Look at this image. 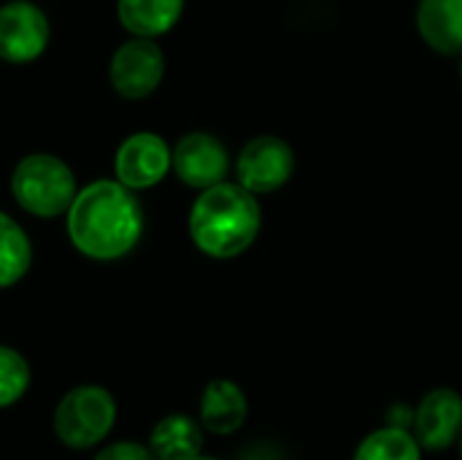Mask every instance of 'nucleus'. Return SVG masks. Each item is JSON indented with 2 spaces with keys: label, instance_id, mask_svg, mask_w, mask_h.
Listing matches in <instances>:
<instances>
[{
  "label": "nucleus",
  "instance_id": "20",
  "mask_svg": "<svg viewBox=\"0 0 462 460\" xmlns=\"http://www.w3.org/2000/svg\"><path fill=\"white\" fill-rule=\"evenodd\" d=\"M189 460H219V458H208V455H198V458H189Z\"/></svg>",
  "mask_w": 462,
  "mask_h": 460
},
{
  "label": "nucleus",
  "instance_id": "8",
  "mask_svg": "<svg viewBox=\"0 0 462 460\" xmlns=\"http://www.w3.org/2000/svg\"><path fill=\"white\" fill-rule=\"evenodd\" d=\"M417 442L428 453H444L460 442L462 434V396L452 388L430 390L414 409L411 426Z\"/></svg>",
  "mask_w": 462,
  "mask_h": 460
},
{
  "label": "nucleus",
  "instance_id": "10",
  "mask_svg": "<svg viewBox=\"0 0 462 460\" xmlns=\"http://www.w3.org/2000/svg\"><path fill=\"white\" fill-rule=\"evenodd\" d=\"M171 168L176 176L198 190H208L219 182H225L227 174V152L219 138L211 133H187L176 146L171 157Z\"/></svg>",
  "mask_w": 462,
  "mask_h": 460
},
{
  "label": "nucleus",
  "instance_id": "22",
  "mask_svg": "<svg viewBox=\"0 0 462 460\" xmlns=\"http://www.w3.org/2000/svg\"><path fill=\"white\" fill-rule=\"evenodd\" d=\"M460 79H462V65H460Z\"/></svg>",
  "mask_w": 462,
  "mask_h": 460
},
{
  "label": "nucleus",
  "instance_id": "5",
  "mask_svg": "<svg viewBox=\"0 0 462 460\" xmlns=\"http://www.w3.org/2000/svg\"><path fill=\"white\" fill-rule=\"evenodd\" d=\"M165 76V54L154 38L125 41L108 62V81L119 98L143 100L149 98Z\"/></svg>",
  "mask_w": 462,
  "mask_h": 460
},
{
  "label": "nucleus",
  "instance_id": "3",
  "mask_svg": "<svg viewBox=\"0 0 462 460\" xmlns=\"http://www.w3.org/2000/svg\"><path fill=\"white\" fill-rule=\"evenodd\" d=\"M76 192L79 187L70 165L49 152L24 155L11 174V195L16 206L41 220L68 214Z\"/></svg>",
  "mask_w": 462,
  "mask_h": 460
},
{
  "label": "nucleus",
  "instance_id": "12",
  "mask_svg": "<svg viewBox=\"0 0 462 460\" xmlns=\"http://www.w3.org/2000/svg\"><path fill=\"white\" fill-rule=\"evenodd\" d=\"M420 35L441 54H462V0H420Z\"/></svg>",
  "mask_w": 462,
  "mask_h": 460
},
{
  "label": "nucleus",
  "instance_id": "1",
  "mask_svg": "<svg viewBox=\"0 0 462 460\" xmlns=\"http://www.w3.org/2000/svg\"><path fill=\"white\" fill-rule=\"evenodd\" d=\"M70 244L89 260L114 263L130 255L143 236V206L119 179H95L81 187L65 214Z\"/></svg>",
  "mask_w": 462,
  "mask_h": 460
},
{
  "label": "nucleus",
  "instance_id": "11",
  "mask_svg": "<svg viewBox=\"0 0 462 460\" xmlns=\"http://www.w3.org/2000/svg\"><path fill=\"white\" fill-rule=\"evenodd\" d=\"M249 418L246 393L233 380H211L200 399V426L217 437L241 431Z\"/></svg>",
  "mask_w": 462,
  "mask_h": 460
},
{
  "label": "nucleus",
  "instance_id": "6",
  "mask_svg": "<svg viewBox=\"0 0 462 460\" xmlns=\"http://www.w3.org/2000/svg\"><path fill=\"white\" fill-rule=\"evenodd\" d=\"M49 16L32 0H8L0 5V60L11 65L35 62L49 46Z\"/></svg>",
  "mask_w": 462,
  "mask_h": 460
},
{
  "label": "nucleus",
  "instance_id": "4",
  "mask_svg": "<svg viewBox=\"0 0 462 460\" xmlns=\"http://www.w3.org/2000/svg\"><path fill=\"white\" fill-rule=\"evenodd\" d=\"M116 423V401L106 388L79 385L68 390L54 409V434L70 450L97 447Z\"/></svg>",
  "mask_w": 462,
  "mask_h": 460
},
{
  "label": "nucleus",
  "instance_id": "16",
  "mask_svg": "<svg viewBox=\"0 0 462 460\" xmlns=\"http://www.w3.org/2000/svg\"><path fill=\"white\" fill-rule=\"evenodd\" d=\"M352 460H422V447L409 428L384 426L371 431L355 450Z\"/></svg>",
  "mask_w": 462,
  "mask_h": 460
},
{
  "label": "nucleus",
  "instance_id": "9",
  "mask_svg": "<svg viewBox=\"0 0 462 460\" xmlns=\"http://www.w3.org/2000/svg\"><path fill=\"white\" fill-rule=\"evenodd\" d=\"M292 168L295 155L290 144L276 136H257L238 157V184L249 192H273L292 176Z\"/></svg>",
  "mask_w": 462,
  "mask_h": 460
},
{
  "label": "nucleus",
  "instance_id": "15",
  "mask_svg": "<svg viewBox=\"0 0 462 460\" xmlns=\"http://www.w3.org/2000/svg\"><path fill=\"white\" fill-rule=\"evenodd\" d=\"M32 263V247L24 228L0 211V290H8L24 279Z\"/></svg>",
  "mask_w": 462,
  "mask_h": 460
},
{
  "label": "nucleus",
  "instance_id": "13",
  "mask_svg": "<svg viewBox=\"0 0 462 460\" xmlns=\"http://www.w3.org/2000/svg\"><path fill=\"white\" fill-rule=\"evenodd\" d=\"M184 0H116L119 24L135 38H157L173 30Z\"/></svg>",
  "mask_w": 462,
  "mask_h": 460
},
{
  "label": "nucleus",
  "instance_id": "17",
  "mask_svg": "<svg viewBox=\"0 0 462 460\" xmlns=\"http://www.w3.org/2000/svg\"><path fill=\"white\" fill-rule=\"evenodd\" d=\"M30 388V366L14 347L0 344V409L14 407Z\"/></svg>",
  "mask_w": 462,
  "mask_h": 460
},
{
  "label": "nucleus",
  "instance_id": "21",
  "mask_svg": "<svg viewBox=\"0 0 462 460\" xmlns=\"http://www.w3.org/2000/svg\"><path fill=\"white\" fill-rule=\"evenodd\" d=\"M457 447H460V460H462V434H460V442H457Z\"/></svg>",
  "mask_w": 462,
  "mask_h": 460
},
{
  "label": "nucleus",
  "instance_id": "18",
  "mask_svg": "<svg viewBox=\"0 0 462 460\" xmlns=\"http://www.w3.org/2000/svg\"><path fill=\"white\" fill-rule=\"evenodd\" d=\"M95 460H157L154 453L149 450V445H138V442H116L106 450H100Z\"/></svg>",
  "mask_w": 462,
  "mask_h": 460
},
{
  "label": "nucleus",
  "instance_id": "14",
  "mask_svg": "<svg viewBox=\"0 0 462 460\" xmlns=\"http://www.w3.org/2000/svg\"><path fill=\"white\" fill-rule=\"evenodd\" d=\"M149 450L157 460L198 458L203 455V426L189 415H168L152 428Z\"/></svg>",
  "mask_w": 462,
  "mask_h": 460
},
{
  "label": "nucleus",
  "instance_id": "2",
  "mask_svg": "<svg viewBox=\"0 0 462 460\" xmlns=\"http://www.w3.org/2000/svg\"><path fill=\"white\" fill-rule=\"evenodd\" d=\"M260 230V206L254 192L241 184L219 182L200 192L189 211V236L208 258H236L252 247Z\"/></svg>",
  "mask_w": 462,
  "mask_h": 460
},
{
  "label": "nucleus",
  "instance_id": "19",
  "mask_svg": "<svg viewBox=\"0 0 462 460\" xmlns=\"http://www.w3.org/2000/svg\"><path fill=\"white\" fill-rule=\"evenodd\" d=\"M387 426H398V428H409L414 426V409L406 404H393L387 409Z\"/></svg>",
  "mask_w": 462,
  "mask_h": 460
},
{
  "label": "nucleus",
  "instance_id": "7",
  "mask_svg": "<svg viewBox=\"0 0 462 460\" xmlns=\"http://www.w3.org/2000/svg\"><path fill=\"white\" fill-rule=\"evenodd\" d=\"M173 149L157 133L141 130L127 136L114 157L116 179L130 190H149L160 184L171 171Z\"/></svg>",
  "mask_w": 462,
  "mask_h": 460
}]
</instances>
